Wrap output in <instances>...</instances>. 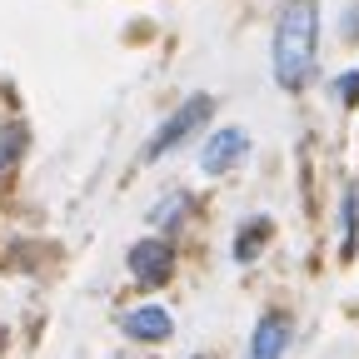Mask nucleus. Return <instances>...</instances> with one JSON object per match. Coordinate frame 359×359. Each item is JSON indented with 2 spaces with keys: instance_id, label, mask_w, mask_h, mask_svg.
Here are the masks:
<instances>
[{
  "instance_id": "obj_1",
  "label": "nucleus",
  "mask_w": 359,
  "mask_h": 359,
  "mask_svg": "<svg viewBox=\"0 0 359 359\" xmlns=\"http://www.w3.org/2000/svg\"><path fill=\"white\" fill-rule=\"evenodd\" d=\"M269 70L275 85L299 95L314 85L320 70V0H285L275 15V35H269Z\"/></svg>"
},
{
  "instance_id": "obj_2",
  "label": "nucleus",
  "mask_w": 359,
  "mask_h": 359,
  "mask_svg": "<svg viewBox=\"0 0 359 359\" xmlns=\"http://www.w3.org/2000/svg\"><path fill=\"white\" fill-rule=\"evenodd\" d=\"M210 115H215V95H185L155 130H150V140H145V150H140V165H160L165 155H175L180 145H190L195 135L210 125Z\"/></svg>"
},
{
  "instance_id": "obj_3",
  "label": "nucleus",
  "mask_w": 359,
  "mask_h": 359,
  "mask_svg": "<svg viewBox=\"0 0 359 359\" xmlns=\"http://www.w3.org/2000/svg\"><path fill=\"white\" fill-rule=\"evenodd\" d=\"M125 269H130V285H135V290H145V294L165 290V285L175 280V269H180L175 240H165V235H140V240L125 250Z\"/></svg>"
},
{
  "instance_id": "obj_4",
  "label": "nucleus",
  "mask_w": 359,
  "mask_h": 359,
  "mask_svg": "<svg viewBox=\"0 0 359 359\" xmlns=\"http://www.w3.org/2000/svg\"><path fill=\"white\" fill-rule=\"evenodd\" d=\"M115 330L125 339H135V344H170L175 339V309L160 304V299H140V304L120 309Z\"/></svg>"
},
{
  "instance_id": "obj_5",
  "label": "nucleus",
  "mask_w": 359,
  "mask_h": 359,
  "mask_svg": "<svg viewBox=\"0 0 359 359\" xmlns=\"http://www.w3.org/2000/svg\"><path fill=\"white\" fill-rule=\"evenodd\" d=\"M245 155H250V130H240V125H219L210 140H205V150H200V175H205V180H219V175L240 170Z\"/></svg>"
},
{
  "instance_id": "obj_6",
  "label": "nucleus",
  "mask_w": 359,
  "mask_h": 359,
  "mask_svg": "<svg viewBox=\"0 0 359 359\" xmlns=\"http://www.w3.org/2000/svg\"><path fill=\"white\" fill-rule=\"evenodd\" d=\"M290 339H294V320H290L285 309H264L259 320H255V330H250L245 359H285Z\"/></svg>"
},
{
  "instance_id": "obj_7",
  "label": "nucleus",
  "mask_w": 359,
  "mask_h": 359,
  "mask_svg": "<svg viewBox=\"0 0 359 359\" xmlns=\"http://www.w3.org/2000/svg\"><path fill=\"white\" fill-rule=\"evenodd\" d=\"M190 210H195V200H190L185 190H170L165 200H155V205H150V215H145V219H150V230H155V235L175 240L180 230H185V219H190Z\"/></svg>"
},
{
  "instance_id": "obj_8",
  "label": "nucleus",
  "mask_w": 359,
  "mask_h": 359,
  "mask_svg": "<svg viewBox=\"0 0 359 359\" xmlns=\"http://www.w3.org/2000/svg\"><path fill=\"white\" fill-rule=\"evenodd\" d=\"M25 150H30V130L20 120H11V115H0V185H11V180H15Z\"/></svg>"
},
{
  "instance_id": "obj_9",
  "label": "nucleus",
  "mask_w": 359,
  "mask_h": 359,
  "mask_svg": "<svg viewBox=\"0 0 359 359\" xmlns=\"http://www.w3.org/2000/svg\"><path fill=\"white\" fill-rule=\"evenodd\" d=\"M269 235H275V224H269L264 215H250V219H240V230H235V245H230V259H235V264H255V259L264 255Z\"/></svg>"
},
{
  "instance_id": "obj_10",
  "label": "nucleus",
  "mask_w": 359,
  "mask_h": 359,
  "mask_svg": "<svg viewBox=\"0 0 359 359\" xmlns=\"http://www.w3.org/2000/svg\"><path fill=\"white\" fill-rule=\"evenodd\" d=\"M354 245H359V195L344 190V195H339V255L349 259Z\"/></svg>"
},
{
  "instance_id": "obj_11",
  "label": "nucleus",
  "mask_w": 359,
  "mask_h": 359,
  "mask_svg": "<svg viewBox=\"0 0 359 359\" xmlns=\"http://www.w3.org/2000/svg\"><path fill=\"white\" fill-rule=\"evenodd\" d=\"M334 100H339V105H359V70H344V75L334 80Z\"/></svg>"
},
{
  "instance_id": "obj_12",
  "label": "nucleus",
  "mask_w": 359,
  "mask_h": 359,
  "mask_svg": "<svg viewBox=\"0 0 359 359\" xmlns=\"http://www.w3.org/2000/svg\"><path fill=\"white\" fill-rule=\"evenodd\" d=\"M344 40H359V6L344 15Z\"/></svg>"
},
{
  "instance_id": "obj_13",
  "label": "nucleus",
  "mask_w": 359,
  "mask_h": 359,
  "mask_svg": "<svg viewBox=\"0 0 359 359\" xmlns=\"http://www.w3.org/2000/svg\"><path fill=\"white\" fill-rule=\"evenodd\" d=\"M195 359H205V354H195Z\"/></svg>"
}]
</instances>
